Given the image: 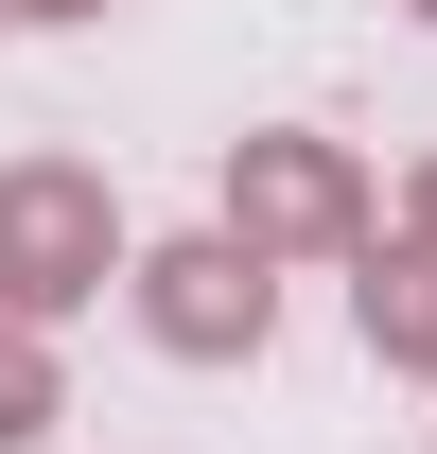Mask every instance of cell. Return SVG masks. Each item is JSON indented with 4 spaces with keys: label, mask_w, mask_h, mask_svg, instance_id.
I'll use <instances>...</instances> for the list:
<instances>
[{
    "label": "cell",
    "mask_w": 437,
    "mask_h": 454,
    "mask_svg": "<svg viewBox=\"0 0 437 454\" xmlns=\"http://www.w3.org/2000/svg\"><path fill=\"white\" fill-rule=\"evenodd\" d=\"M106 280H140V245H123V192H106L88 158H0V315L70 333Z\"/></svg>",
    "instance_id": "6da1fadb"
},
{
    "label": "cell",
    "mask_w": 437,
    "mask_h": 454,
    "mask_svg": "<svg viewBox=\"0 0 437 454\" xmlns=\"http://www.w3.org/2000/svg\"><path fill=\"white\" fill-rule=\"evenodd\" d=\"M211 227H245L263 262H368L385 227H368V158L350 140H315V122H245L227 140V210Z\"/></svg>",
    "instance_id": "7a4b0ae2"
},
{
    "label": "cell",
    "mask_w": 437,
    "mask_h": 454,
    "mask_svg": "<svg viewBox=\"0 0 437 454\" xmlns=\"http://www.w3.org/2000/svg\"><path fill=\"white\" fill-rule=\"evenodd\" d=\"M140 333L175 349V367H263V333H280V262L245 245V227H175V245H140Z\"/></svg>",
    "instance_id": "3957f363"
},
{
    "label": "cell",
    "mask_w": 437,
    "mask_h": 454,
    "mask_svg": "<svg viewBox=\"0 0 437 454\" xmlns=\"http://www.w3.org/2000/svg\"><path fill=\"white\" fill-rule=\"evenodd\" d=\"M350 315H368V349H385V367H420V385H437V227L368 245V280H350Z\"/></svg>",
    "instance_id": "277c9868"
},
{
    "label": "cell",
    "mask_w": 437,
    "mask_h": 454,
    "mask_svg": "<svg viewBox=\"0 0 437 454\" xmlns=\"http://www.w3.org/2000/svg\"><path fill=\"white\" fill-rule=\"evenodd\" d=\"M70 419V367H53V333H36V315H0V454H36Z\"/></svg>",
    "instance_id": "5b68a950"
},
{
    "label": "cell",
    "mask_w": 437,
    "mask_h": 454,
    "mask_svg": "<svg viewBox=\"0 0 437 454\" xmlns=\"http://www.w3.org/2000/svg\"><path fill=\"white\" fill-rule=\"evenodd\" d=\"M18 18H106V0H18Z\"/></svg>",
    "instance_id": "8992f818"
},
{
    "label": "cell",
    "mask_w": 437,
    "mask_h": 454,
    "mask_svg": "<svg viewBox=\"0 0 437 454\" xmlns=\"http://www.w3.org/2000/svg\"><path fill=\"white\" fill-rule=\"evenodd\" d=\"M420 227H437V158H420Z\"/></svg>",
    "instance_id": "52a82bcc"
},
{
    "label": "cell",
    "mask_w": 437,
    "mask_h": 454,
    "mask_svg": "<svg viewBox=\"0 0 437 454\" xmlns=\"http://www.w3.org/2000/svg\"><path fill=\"white\" fill-rule=\"evenodd\" d=\"M0 35H18V0H0Z\"/></svg>",
    "instance_id": "ba28073f"
},
{
    "label": "cell",
    "mask_w": 437,
    "mask_h": 454,
    "mask_svg": "<svg viewBox=\"0 0 437 454\" xmlns=\"http://www.w3.org/2000/svg\"><path fill=\"white\" fill-rule=\"evenodd\" d=\"M402 18H437V0H402Z\"/></svg>",
    "instance_id": "9c48e42d"
}]
</instances>
